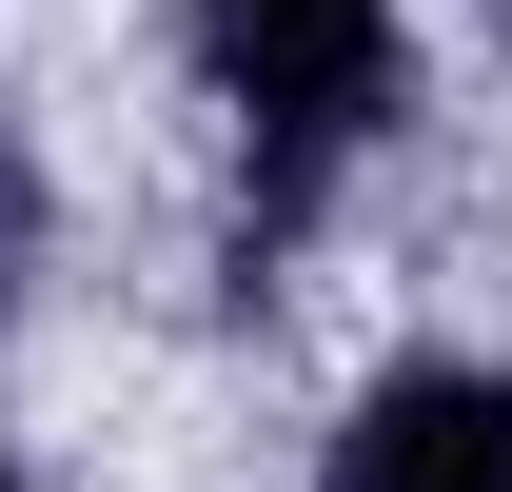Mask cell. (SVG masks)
Returning a JSON list of instances; mask_svg holds the SVG:
<instances>
[{"label": "cell", "mask_w": 512, "mask_h": 492, "mask_svg": "<svg viewBox=\"0 0 512 492\" xmlns=\"http://www.w3.org/2000/svg\"><path fill=\"white\" fill-rule=\"evenodd\" d=\"M197 60L237 99V276L335 217V178L394 119V0H197Z\"/></svg>", "instance_id": "6da1fadb"}, {"label": "cell", "mask_w": 512, "mask_h": 492, "mask_svg": "<svg viewBox=\"0 0 512 492\" xmlns=\"http://www.w3.org/2000/svg\"><path fill=\"white\" fill-rule=\"evenodd\" d=\"M316 492H512V374L473 355H414L335 414V473Z\"/></svg>", "instance_id": "7a4b0ae2"}, {"label": "cell", "mask_w": 512, "mask_h": 492, "mask_svg": "<svg viewBox=\"0 0 512 492\" xmlns=\"http://www.w3.org/2000/svg\"><path fill=\"white\" fill-rule=\"evenodd\" d=\"M20 276H40V158H20V119H0V315H20Z\"/></svg>", "instance_id": "3957f363"}, {"label": "cell", "mask_w": 512, "mask_h": 492, "mask_svg": "<svg viewBox=\"0 0 512 492\" xmlns=\"http://www.w3.org/2000/svg\"><path fill=\"white\" fill-rule=\"evenodd\" d=\"M0 492H20V473H0Z\"/></svg>", "instance_id": "277c9868"}]
</instances>
